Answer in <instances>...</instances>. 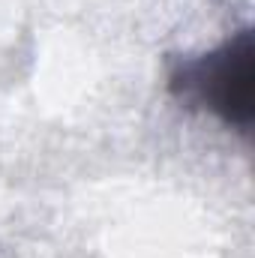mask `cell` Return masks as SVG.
Masks as SVG:
<instances>
[{
    "label": "cell",
    "instance_id": "cell-1",
    "mask_svg": "<svg viewBox=\"0 0 255 258\" xmlns=\"http://www.w3.org/2000/svg\"><path fill=\"white\" fill-rule=\"evenodd\" d=\"M171 93L183 102L207 108L222 123L240 129L243 135L252 123L255 90V51L252 33L240 30L219 48L183 60L168 78Z\"/></svg>",
    "mask_w": 255,
    "mask_h": 258
}]
</instances>
